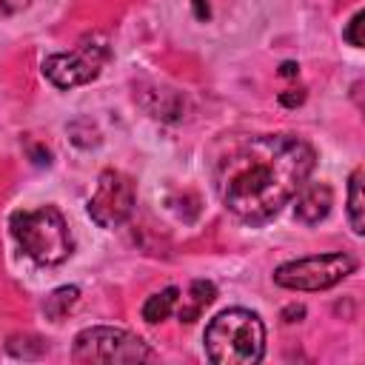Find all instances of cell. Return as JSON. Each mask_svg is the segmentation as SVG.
<instances>
[{"label": "cell", "mask_w": 365, "mask_h": 365, "mask_svg": "<svg viewBox=\"0 0 365 365\" xmlns=\"http://www.w3.org/2000/svg\"><path fill=\"white\" fill-rule=\"evenodd\" d=\"M74 362H100V365H137L154 359V351L145 339H140L131 331L111 328V325H94L83 328L74 336L71 345Z\"/></svg>", "instance_id": "277c9868"}, {"label": "cell", "mask_w": 365, "mask_h": 365, "mask_svg": "<svg viewBox=\"0 0 365 365\" xmlns=\"http://www.w3.org/2000/svg\"><path fill=\"white\" fill-rule=\"evenodd\" d=\"M111 60V46L103 34H83L71 51H57L43 60V74L51 86L68 91L100 77L103 66Z\"/></svg>", "instance_id": "5b68a950"}, {"label": "cell", "mask_w": 365, "mask_h": 365, "mask_svg": "<svg viewBox=\"0 0 365 365\" xmlns=\"http://www.w3.org/2000/svg\"><path fill=\"white\" fill-rule=\"evenodd\" d=\"M31 6V0H0V17H14L20 11H26Z\"/></svg>", "instance_id": "5bb4252c"}, {"label": "cell", "mask_w": 365, "mask_h": 365, "mask_svg": "<svg viewBox=\"0 0 365 365\" xmlns=\"http://www.w3.org/2000/svg\"><path fill=\"white\" fill-rule=\"evenodd\" d=\"M134 202H137L134 180L117 168H106L97 177L94 194L88 200V217L100 228H117L131 217Z\"/></svg>", "instance_id": "52a82bcc"}, {"label": "cell", "mask_w": 365, "mask_h": 365, "mask_svg": "<svg viewBox=\"0 0 365 365\" xmlns=\"http://www.w3.org/2000/svg\"><path fill=\"white\" fill-rule=\"evenodd\" d=\"M302 100H305V88H297V91L291 88V91H282V94H279V103H282V106H288V108L299 106Z\"/></svg>", "instance_id": "9a60e30c"}, {"label": "cell", "mask_w": 365, "mask_h": 365, "mask_svg": "<svg viewBox=\"0 0 365 365\" xmlns=\"http://www.w3.org/2000/svg\"><path fill=\"white\" fill-rule=\"evenodd\" d=\"M80 299V288L77 285H63V288H54L46 299H43V314L51 319V322H60Z\"/></svg>", "instance_id": "8fae6325"}, {"label": "cell", "mask_w": 365, "mask_h": 365, "mask_svg": "<svg viewBox=\"0 0 365 365\" xmlns=\"http://www.w3.org/2000/svg\"><path fill=\"white\" fill-rule=\"evenodd\" d=\"M194 6H197V17L205 20V17H208V3L202 6V0H194Z\"/></svg>", "instance_id": "ac0fdd59"}, {"label": "cell", "mask_w": 365, "mask_h": 365, "mask_svg": "<svg viewBox=\"0 0 365 365\" xmlns=\"http://www.w3.org/2000/svg\"><path fill=\"white\" fill-rule=\"evenodd\" d=\"M202 345L217 365H254L265 356V325L248 308H225L208 322Z\"/></svg>", "instance_id": "7a4b0ae2"}, {"label": "cell", "mask_w": 365, "mask_h": 365, "mask_svg": "<svg viewBox=\"0 0 365 365\" xmlns=\"http://www.w3.org/2000/svg\"><path fill=\"white\" fill-rule=\"evenodd\" d=\"M294 217L305 225H317L331 214L334 205V191L328 182H305L297 194H294Z\"/></svg>", "instance_id": "ba28073f"}, {"label": "cell", "mask_w": 365, "mask_h": 365, "mask_svg": "<svg viewBox=\"0 0 365 365\" xmlns=\"http://www.w3.org/2000/svg\"><path fill=\"white\" fill-rule=\"evenodd\" d=\"M362 20H365V14L362 11H356L351 20H348V26H345V31H342V37L354 46V48H359L365 40H362V34H359V29H362Z\"/></svg>", "instance_id": "4fadbf2b"}, {"label": "cell", "mask_w": 365, "mask_h": 365, "mask_svg": "<svg viewBox=\"0 0 365 365\" xmlns=\"http://www.w3.org/2000/svg\"><path fill=\"white\" fill-rule=\"evenodd\" d=\"M317 151L297 134H259L242 140L217 165L222 205L242 222L274 220L308 182Z\"/></svg>", "instance_id": "6da1fadb"}, {"label": "cell", "mask_w": 365, "mask_h": 365, "mask_svg": "<svg viewBox=\"0 0 365 365\" xmlns=\"http://www.w3.org/2000/svg\"><path fill=\"white\" fill-rule=\"evenodd\" d=\"M354 268H356V259L342 251L314 254V257L282 262L274 271V282L288 291H325L342 282L348 274H354Z\"/></svg>", "instance_id": "8992f818"}, {"label": "cell", "mask_w": 365, "mask_h": 365, "mask_svg": "<svg viewBox=\"0 0 365 365\" xmlns=\"http://www.w3.org/2000/svg\"><path fill=\"white\" fill-rule=\"evenodd\" d=\"M9 228H11V237L20 245V251L37 265H46V268L60 265L74 251L71 228H68L66 217L60 214V208H54V205L14 211L9 220Z\"/></svg>", "instance_id": "3957f363"}, {"label": "cell", "mask_w": 365, "mask_h": 365, "mask_svg": "<svg viewBox=\"0 0 365 365\" xmlns=\"http://www.w3.org/2000/svg\"><path fill=\"white\" fill-rule=\"evenodd\" d=\"M302 317H305V308H302V305H288V308L282 311V319H285V322H299Z\"/></svg>", "instance_id": "2e32d148"}, {"label": "cell", "mask_w": 365, "mask_h": 365, "mask_svg": "<svg viewBox=\"0 0 365 365\" xmlns=\"http://www.w3.org/2000/svg\"><path fill=\"white\" fill-rule=\"evenodd\" d=\"M217 299V285L211 279H194L185 291V297L177 299V319L180 322H194L202 317V311Z\"/></svg>", "instance_id": "9c48e42d"}, {"label": "cell", "mask_w": 365, "mask_h": 365, "mask_svg": "<svg viewBox=\"0 0 365 365\" xmlns=\"http://www.w3.org/2000/svg\"><path fill=\"white\" fill-rule=\"evenodd\" d=\"M279 74H282V77H297V74H299V66L288 60V63H282V66H279Z\"/></svg>", "instance_id": "e0dca14e"}, {"label": "cell", "mask_w": 365, "mask_h": 365, "mask_svg": "<svg viewBox=\"0 0 365 365\" xmlns=\"http://www.w3.org/2000/svg\"><path fill=\"white\" fill-rule=\"evenodd\" d=\"M177 299H180V288H174V285H168V288L151 294V297L143 302V319L151 322V325L168 319V317L174 314V308H177Z\"/></svg>", "instance_id": "30bf717a"}, {"label": "cell", "mask_w": 365, "mask_h": 365, "mask_svg": "<svg viewBox=\"0 0 365 365\" xmlns=\"http://www.w3.org/2000/svg\"><path fill=\"white\" fill-rule=\"evenodd\" d=\"M365 205H362V168H354L351 180H348V222L354 228V234L365 231Z\"/></svg>", "instance_id": "7c38bea8"}]
</instances>
